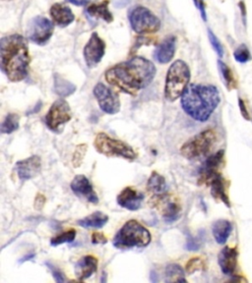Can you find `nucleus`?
<instances>
[{"label":"nucleus","mask_w":252,"mask_h":283,"mask_svg":"<svg viewBox=\"0 0 252 283\" xmlns=\"http://www.w3.org/2000/svg\"><path fill=\"white\" fill-rule=\"evenodd\" d=\"M108 221V216L102 212H96L82 219H79L77 221V224L80 225L83 228H103Z\"/></svg>","instance_id":"obj_24"},{"label":"nucleus","mask_w":252,"mask_h":283,"mask_svg":"<svg viewBox=\"0 0 252 283\" xmlns=\"http://www.w3.org/2000/svg\"><path fill=\"white\" fill-rule=\"evenodd\" d=\"M166 282L167 283H186V280L184 279V272L181 269L180 266L177 264L169 265L166 268Z\"/></svg>","instance_id":"obj_28"},{"label":"nucleus","mask_w":252,"mask_h":283,"mask_svg":"<svg viewBox=\"0 0 252 283\" xmlns=\"http://www.w3.org/2000/svg\"><path fill=\"white\" fill-rule=\"evenodd\" d=\"M20 124V117L16 113H9L1 125L2 134H11L18 130Z\"/></svg>","instance_id":"obj_29"},{"label":"nucleus","mask_w":252,"mask_h":283,"mask_svg":"<svg viewBox=\"0 0 252 283\" xmlns=\"http://www.w3.org/2000/svg\"><path fill=\"white\" fill-rule=\"evenodd\" d=\"M92 243L94 245H98V244H106L108 243V238L100 232H94L92 234Z\"/></svg>","instance_id":"obj_38"},{"label":"nucleus","mask_w":252,"mask_h":283,"mask_svg":"<svg viewBox=\"0 0 252 283\" xmlns=\"http://www.w3.org/2000/svg\"><path fill=\"white\" fill-rule=\"evenodd\" d=\"M41 169V160L37 155L30 156L26 159L20 160L15 164V171L19 179L27 181L35 178Z\"/></svg>","instance_id":"obj_16"},{"label":"nucleus","mask_w":252,"mask_h":283,"mask_svg":"<svg viewBox=\"0 0 252 283\" xmlns=\"http://www.w3.org/2000/svg\"><path fill=\"white\" fill-rule=\"evenodd\" d=\"M211 186V194L213 196L214 199L221 201L222 203H224L227 207H231V203H230V199L229 196L227 194V184H226V180L224 179V177L220 174H218L209 184Z\"/></svg>","instance_id":"obj_22"},{"label":"nucleus","mask_w":252,"mask_h":283,"mask_svg":"<svg viewBox=\"0 0 252 283\" xmlns=\"http://www.w3.org/2000/svg\"><path fill=\"white\" fill-rule=\"evenodd\" d=\"M71 117L70 106L65 100L59 99L52 104L48 112L46 113L45 124L48 129L55 132L61 125L69 122Z\"/></svg>","instance_id":"obj_12"},{"label":"nucleus","mask_w":252,"mask_h":283,"mask_svg":"<svg viewBox=\"0 0 252 283\" xmlns=\"http://www.w3.org/2000/svg\"><path fill=\"white\" fill-rule=\"evenodd\" d=\"M73 193L91 204L97 205L99 203V197L94 190V187L90 180L84 175H76L70 184Z\"/></svg>","instance_id":"obj_15"},{"label":"nucleus","mask_w":252,"mask_h":283,"mask_svg":"<svg viewBox=\"0 0 252 283\" xmlns=\"http://www.w3.org/2000/svg\"><path fill=\"white\" fill-rule=\"evenodd\" d=\"M208 36H209V40L213 46V48L215 49V51L217 52V54L222 57L224 55V48L222 43L220 42V40L218 39V37L213 34L212 31H208Z\"/></svg>","instance_id":"obj_35"},{"label":"nucleus","mask_w":252,"mask_h":283,"mask_svg":"<svg viewBox=\"0 0 252 283\" xmlns=\"http://www.w3.org/2000/svg\"><path fill=\"white\" fill-rule=\"evenodd\" d=\"M239 106H240V109H241V112H242V115L245 117V119L247 120H251V115L249 113V110L247 109V106L244 103L243 100H239Z\"/></svg>","instance_id":"obj_39"},{"label":"nucleus","mask_w":252,"mask_h":283,"mask_svg":"<svg viewBox=\"0 0 252 283\" xmlns=\"http://www.w3.org/2000/svg\"><path fill=\"white\" fill-rule=\"evenodd\" d=\"M224 157H225V151L219 150L218 152L209 156L205 160V162L203 163V165L199 171L198 183L200 185H202V184L209 185L210 182L218 174H220L219 169L224 162Z\"/></svg>","instance_id":"obj_14"},{"label":"nucleus","mask_w":252,"mask_h":283,"mask_svg":"<svg viewBox=\"0 0 252 283\" xmlns=\"http://www.w3.org/2000/svg\"><path fill=\"white\" fill-rule=\"evenodd\" d=\"M94 146L99 153L108 157H121L133 161L138 155L130 144L114 139L106 133H99L96 136Z\"/></svg>","instance_id":"obj_6"},{"label":"nucleus","mask_w":252,"mask_h":283,"mask_svg":"<svg viewBox=\"0 0 252 283\" xmlns=\"http://www.w3.org/2000/svg\"><path fill=\"white\" fill-rule=\"evenodd\" d=\"M156 66L144 57H133L106 71L107 82L132 97L146 89L156 76Z\"/></svg>","instance_id":"obj_1"},{"label":"nucleus","mask_w":252,"mask_h":283,"mask_svg":"<svg viewBox=\"0 0 252 283\" xmlns=\"http://www.w3.org/2000/svg\"><path fill=\"white\" fill-rule=\"evenodd\" d=\"M76 237V230L75 229H69L61 234H58L54 237L51 238L50 240V245L53 246V247H56V246H59L61 244H64V243H71L74 241Z\"/></svg>","instance_id":"obj_31"},{"label":"nucleus","mask_w":252,"mask_h":283,"mask_svg":"<svg viewBox=\"0 0 252 283\" xmlns=\"http://www.w3.org/2000/svg\"><path fill=\"white\" fill-rule=\"evenodd\" d=\"M108 4H109V1L105 0L101 3L90 5L87 8V13L91 17L102 19L106 21L107 23H111L113 21V16L111 12L108 10Z\"/></svg>","instance_id":"obj_25"},{"label":"nucleus","mask_w":252,"mask_h":283,"mask_svg":"<svg viewBox=\"0 0 252 283\" xmlns=\"http://www.w3.org/2000/svg\"><path fill=\"white\" fill-rule=\"evenodd\" d=\"M131 28L138 35L155 34L161 28L160 19L144 6L134 7L129 14Z\"/></svg>","instance_id":"obj_8"},{"label":"nucleus","mask_w":252,"mask_h":283,"mask_svg":"<svg viewBox=\"0 0 252 283\" xmlns=\"http://www.w3.org/2000/svg\"><path fill=\"white\" fill-rule=\"evenodd\" d=\"M217 142V133L213 129H207L184 142L180 147V153L187 159H196L207 155Z\"/></svg>","instance_id":"obj_7"},{"label":"nucleus","mask_w":252,"mask_h":283,"mask_svg":"<svg viewBox=\"0 0 252 283\" xmlns=\"http://www.w3.org/2000/svg\"><path fill=\"white\" fill-rule=\"evenodd\" d=\"M54 24L42 16H36L31 20L27 29V36L37 45H44L53 35Z\"/></svg>","instance_id":"obj_10"},{"label":"nucleus","mask_w":252,"mask_h":283,"mask_svg":"<svg viewBox=\"0 0 252 283\" xmlns=\"http://www.w3.org/2000/svg\"><path fill=\"white\" fill-rule=\"evenodd\" d=\"M144 195L133 187H125L117 196V204L128 211L135 212L142 207Z\"/></svg>","instance_id":"obj_17"},{"label":"nucleus","mask_w":252,"mask_h":283,"mask_svg":"<svg viewBox=\"0 0 252 283\" xmlns=\"http://www.w3.org/2000/svg\"><path fill=\"white\" fill-rule=\"evenodd\" d=\"M4 1H9V0H4Z\"/></svg>","instance_id":"obj_43"},{"label":"nucleus","mask_w":252,"mask_h":283,"mask_svg":"<svg viewBox=\"0 0 252 283\" xmlns=\"http://www.w3.org/2000/svg\"><path fill=\"white\" fill-rule=\"evenodd\" d=\"M46 266L49 268V270L51 271V274L53 276V279L55 280V282L58 283H64L65 279H64V275L54 266H52L50 263H46Z\"/></svg>","instance_id":"obj_36"},{"label":"nucleus","mask_w":252,"mask_h":283,"mask_svg":"<svg viewBox=\"0 0 252 283\" xmlns=\"http://www.w3.org/2000/svg\"><path fill=\"white\" fill-rule=\"evenodd\" d=\"M54 91L58 96L66 98L75 93L76 86L60 75L56 74L54 76Z\"/></svg>","instance_id":"obj_27"},{"label":"nucleus","mask_w":252,"mask_h":283,"mask_svg":"<svg viewBox=\"0 0 252 283\" xmlns=\"http://www.w3.org/2000/svg\"><path fill=\"white\" fill-rule=\"evenodd\" d=\"M218 66H219L220 72H221V74H222V76L224 78V81L226 83L227 88L229 90L236 89L237 88V82H236V79L234 77V74H233L231 68L226 63H224L221 60L218 61Z\"/></svg>","instance_id":"obj_30"},{"label":"nucleus","mask_w":252,"mask_h":283,"mask_svg":"<svg viewBox=\"0 0 252 283\" xmlns=\"http://www.w3.org/2000/svg\"><path fill=\"white\" fill-rule=\"evenodd\" d=\"M1 70L13 83L23 81L28 73L31 62L27 39L21 35H10L0 41Z\"/></svg>","instance_id":"obj_2"},{"label":"nucleus","mask_w":252,"mask_h":283,"mask_svg":"<svg viewBox=\"0 0 252 283\" xmlns=\"http://www.w3.org/2000/svg\"><path fill=\"white\" fill-rule=\"evenodd\" d=\"M158 276L156 275V273L155 272H152L151 273V282H153V283H156V282H158V280H156L155 278H157Z\"/></svg>","instance_id":"obj_42"},{"label":"nucleus","mask_w":252,"mask_h":283,"mask_svg":"<svg viewBox=\"0 0 252 283\" xmlns=\"http://www.w3.org/2000/svg\"><path fill=\"white\" fill-rule=\"evenodd\" d=\"M87 149H88V146L86 143H81L76 146L73 157H72V164L75 168L81 166L83 159L85 157V154L87 152Z\"/></svg>","instance_id":"obj_33"},{"label":"nucleus","mask_w":252,"mask_h":283,"mask_svg":"<svg viewBox=\"0 0 252 283\" xmlns=\"http://www.w3.org/2000/svg\"><path fill=\"white\" fill-rule=\"evenodd\" d=\"M149 204L152 208L156 209L162 214L165 221L168 222L176 221L181 212V205L179 199L168 193L154 195Z\"/></svg>","instance_id":"obj_9"},{"label":"nucleus","mask_w":252,"mask_h":283,"mask_svg":"<svg viewBox=\"0 0 252 283\" xmlns=\"http://www.w3.org/2000/svg\"><path fill=\"white\" fill-rule=\"evenodd\" d=\"M205 269V262L202 258L200 257H196V258H192L190 259L186 266H185V272L188 275H192L195 272H199V271H203Z\"/></svg>","instance_id":"obj_32"},{"label":"nucleus","mask_w":252,"mask_h":283,"mask_svg":"<svg viewBox=\"0 0 252 283\" xmlns=\"http://www.w3.org/2000/svg\"><path fill=\"white\" fill-rule=\"evenodd\" d=\"M106 53V42L97 33H94L84 48V58L89 68L99 65Z\"/></svg>","instance_id":"obj_13"},{"label":"nucleus","mask_w":252,"mask_h":283,"mask_svg":"<svg viewBox=\"0 0 252 283\" xmlns=\"http://www.w3.org/2000/svg\"><path fill=\"white\" fill-rule=\"evenodd\" d=\"M147 190L154 195L167 193V182L165 177L157 171H153L147 182Z\"/></svg>","instance_id":"obj_26"},{"label":"nucleus","mask_w":252,"mask_h":283,"mask_svg":"<svg viewBox=\"0 0 252 283\" xmlns=\"http://www.w3.org/2000/svg\"><path fill=\"white\" fill-rule=\"evenodd\" d=\"M239 252L237 248L225 247L219 254L218 262L224 275L233 276L238 267Z\"/></svg>","instance_id":"obj_18"},{"label":"nucleus","mask_w":252,"mask_h":283,"mask_svg":"<svg viewBox=\"0 0 252 283\" xmlns=\"http://www.w3.org/2000/svg\"><path fill=\"white\" fill-rule=\"evenodd\" d=\"M34 257H35V255H33V254H30V255H28V256L24 257V258H23V259L20 261V263L22 264V263H24V262H27V261H29V260H32Z\"/></svg>","instance_id":"obj_41"},{"label":"nucleus","mask_w":252,"mask_h":283,"mask_svg":"<svg viewBox=\"0 0 252 283\" xmlns=\"http://www.w3.org/2000/svg\"><path fill=\"white\" fill-rule=\"evenodd\" d=\"M152 241L150 231L135 219L128 220L116 233L112 243L120 250L145 248Z\"/></svg>","instance_id":"obj_4"},{"label":"nucleus","mask_w":252,"mask_h":283,"mask_svg":"<svg viewBox=\"0 0 252 283\" xmlns=\"http://www.w3.org/2000/svg\"><path fill=\"white\" fill-rule=\"evenodd\" d=\"M234 56H235V59L240 63H247L248 61L252 59L251 51L245 44L241 45L239 48L236 49Z\"/></svg>","instance_id":"obj_34"},{"label":"nucleus","mask_w":252,"mask_h":283,"mask_svg":"<svg viewBox=\"0 0 252 283\" xmlns=\"http://www.w3.org/2000/svg\"><path fill=\"white\" fill-rule=\"evenodd\" d=\"M99 261L96 257L92 255H87L82 257L75 265L74 271L75 276L77 277L78 281L84 282L93 276L98 270Z\"/></svg>","instance_id":"obj_21"},{"label":"nucleus","mask_w":252,"mask_h":283,"mask_svg":"<svg viewBox=\"0 0 252 283\" xmlns=\"http://www.w3.org/2000/svg\"><path fill=\"white\" fill-rule=\"evenodd\" d=\"M45 202H46V198L44 195L38 193L36 196V199H35V202H34V207L36 211H40L43 209L44 205H45Z\"/></svg>","instance_id":"obj_37"},{"label":"nucleus","mask_w":252,"mask_h":283,"mask_svg":"<svg viewBox=\"0 0 252 283\" xmlns=\"http://www.w3.org/2000/svg\"><path fill=\"white\" fill-rule=\"evenodd\" d=\"M94 96L100 108L108 114H116L120 110L119 96L103 83H98L94 88Z\"/></svg>","instance_id":"obj_11"},{"label":"nucleus","mask_w":252,"mask_h":283,"mask_svg":"<svg viewBox=\"0 0 252 283\" xmlns=\"http://www.w3.org/2000/svg\"><path fill=\"white\" fill-rule=\"evenodd\" d=\"M177 38L174 35L167 36L155 49L154 57L161 64L171 62L176 53Z\"/></svg>","instance_id":"obj_20"},{"label":"nucleus","mask_w":252,"mask_h":283,"mask_svg":"<svg viewBox=\"0 0 252 283\" xmlns=\"http://www.w3.org/2000/svg\"><path fill=\"white\" fill-rule=\"evenodd\" d=\"M50 17L54 25L65 28L75 20V15L72 10L63 3H55L51 6L49 11Z\"/></svg>","instance_id":"obj_19"},{"label":"nucleus","mask_w":252,"mask_h":283,"mask_svg":"<svg viewBox=\"0 0 252 283\" xmlns=\"http://www.w3.org/2000/svg\"><path fill=\"white\" fill-rule=\"evenodd\" d=\"M190 76V69L184 61H175L168 70L165 84V98L169 102H176L181 98L189 85Z\"/></svg>","instance_id":"obj_5"},{"label":"nucleus","mask_w":252,"mask_h":283,"mask_svg":"<svg viewBox=\"0 0 252 283\" xmlns=\"http://www.w3.org/2000/svg\"><path fill=\"white\" fill-rule=\"evenodd\" d=\"M233 230V225L229 220L219 219L212 226L213 236L218 244L224 245L227 243Z\"/></svg>","instance_id":"obj_23"},{"label":"nucleus","mask_w":252,"mask_h":283,"mask_svg":"<svg viewBox=\"0 0 252 283\" xmlns=\"http://www.w3.org/2000/svg\"><path fill=\"white\" fill-rule=\"evenodd\" d=\"M220 102L219 90L213 85L190 84L181 96L184 112L199 122L207 121Z\"/></svg>","instance_id":"obj_3"},{"label":"nucleus","mask_w":252,"mask_h":283,"mask_svg":"<svg viewBox=\"0 0 252 283\" xmlns=\"http://www.w3.org/2000/svg\"><path fill=\"white\" fill-rule=\"evenodd\" d=\"M67 1L76 5V6H83V5L87 4L90 0H67Z\"/></svg>","instance_id":"obj_40"}]
</instances>
